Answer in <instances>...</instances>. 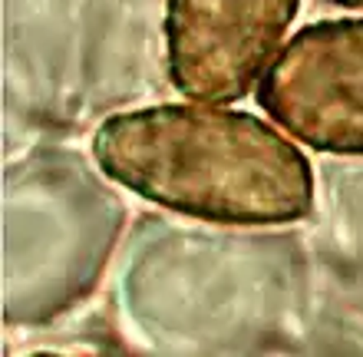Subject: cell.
Instances as JSON below:
<instances>
[{
	"mask_svg": "<svg viewBox=\"0 0 363 357\" xmlns=\"http://www.w3.org/2000/svg\"><path fill=\"white\" fill-rule=\"evenodd\" d=\"M93 159L116 185L211 225H287L314 212V169L271 123L215 103L113 113Z\"/></svg>",
	"mask_w": 363,
	"mask_h": 357,
	"instance_id": "6da1fadb",
	"label": "cell"
},
{
	"mask_svg": "<svg viewBox=\"0 0 363 357\" xmlns=\"http://www.w3.org/2000/svg\"><path fill=\"white\" fill-rule=\"evenodd\" d=\"M255 97L277 129L314 153L363 155V17L301 27Z\"/></svg>",
	"mask_w": 363,
	"mask_h": 357,
	"instance_id": "7a4b0ae2",
	"label": "cell"
},
{
	"mask_svg": "<svg viewBox=\"0 0 363 357\" xmlns=\"http://www.w3.org/2000/svg\"><path fill=\"white\" fill-rule=\"evenodd\" d=\"M301 0H165V73L199 103H238L281 53Z\"/></svg>",
	"mask_w": 363,
	"mask_h": 357,
	"instance_id": "3957f363",
	"label": "cell"
},
{
	"mask_svg": "<svg viewBox=\"0 0 363 357\" xmlns=\"http://www.w3.org/2000/svg\"><path fill=\"white\" fill-rule=\"evenodd\" d=\"M327 4H337V7H347V10L363 7V0H327Z\"/></svg>",
	"mask_w": 363,
	"mask_h": 357,
	"instance_id": "277c9868",
	"label": "cell"
}]
</instances>
